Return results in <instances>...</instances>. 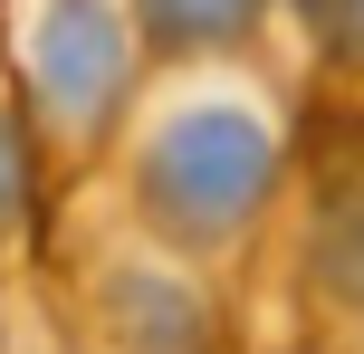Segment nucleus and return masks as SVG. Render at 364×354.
<instances>
[{
    "instance_id": "f257e3e1",
    "label": "nucleus",
    "mask_w": 364,
    "mask_h": 354,
    "mask_svg": "<svg viewBox=\"0 0 364 354\" xmlns=\"http://www.w3.org/2000/svg\"><path fill=\"white\" fill-rule=\"evenodd\" d=\"M173 29H220V19H240V0H164Z\"/></svg>"
}]
</instances>
